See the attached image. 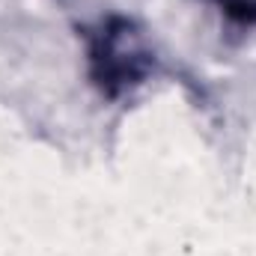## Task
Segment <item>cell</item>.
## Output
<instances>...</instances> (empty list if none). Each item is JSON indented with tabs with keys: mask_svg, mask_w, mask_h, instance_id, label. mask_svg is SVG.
Segmentation results:
<instances>
[{
	"mask_svg": "<svg viewBox=\"0 0 256 256\" xmlns=\"http://www.w3.org/2000/svg\"><path fill=\"white\" fill-rule=\"evenodd\" d=\"M155 63L146 33L131 18H108L90 36V72L108 96H120L137 86Z\"/></svg>",
	"mask_w": 256,
	"mask_h": 256,
	"instance_id": "cell-1",
	"label": "cell"
}]
</instances>
